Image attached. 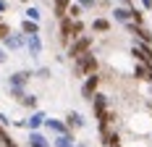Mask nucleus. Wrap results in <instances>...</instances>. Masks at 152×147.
<instances>
[{"mask_svg":"<svg viewBox=\"0 0 152 147\" xmlns=\"http://www.w3.org/2000/svg\"><path fill=\"white\" fill-rule=\"evenodd\" d=\"M92 34H81V37H76L74 42L68 45V58L71 60H79V58H84L87 53H92Z\"/></svg>","mask_w":152,"mask_h":147,"instance_id":"f257e3e1","label":"nucleus"},{"mask_svg":"<svg viewBox=\"0 0 152 147\" xmlns=\"http://www.w3.org/2000/svg\"><path fill=\"white\" fill-rule=\"evenodd\" d=\"M74 74L76 76H92V74H97V58L92 55V53H87L84 58H79V60H74Z\"/></svg>","mask_w":152,"mask_h":147,"instance_id":"f03ea898","label":"nucleus"},{"mask_svg":"<svg viewBox=\"0 0 152 147\" xmlns=\"http://www.w3.org/2000/svg\"><path fill=\"white\" fill-rule=\"evenodd\" d=\"M74 21L76 18H71V16H66V18H61V26H58V32H61V42L63 45H71L76 40V29H74Z\"/></svg>","mask_w":152,"mask_h":147,"instance_id":"7ed1b4c3","label":"nucleus"},{"mask_svg":"<svg viewBox=\"0 0 152 147\" xmlns=\"http://www.w3.org/2000/svg\"><path fill=\"white\" fill-rule=\"evenodd\" d=\"M126 32L129 34H134L137 37V42H142V45H152V32L144 26V24H126Z\"/></svg>","mask_w":152,"mask_h":147,"instance_id":"20e7f679","label":"nucleus"},{"mask_svg":"<svg viewBox=\"0 0 152 147\" xmlns=\"http://www.w3.org/2000/svg\"><path fill=\"white\" fill-rule=\"evenodd\" d=\"M3 47H5V50H26V34H24L21 29L11 32V34L5 37Z\"/></svg>","mask_w":152,"mask_h":147,"instance_id":"39448f33","label":"nucleus"},{"mask_svg":"<svg viewBox=\"0 0 152 147\" xmlns=\"http://www.w3.org/2000/svg\"><path fill=\"white\" fill-rule=\"evenodd\" d=\"M34 76V71L31 68H21V71H13L11 76H8V87H18L24 89L26 84H29V79Z\"/></svg>","mask_w":152,"mask_h":147,"instance_id":"423d86ee","label":"nucleus"},{"mask_svg":"<svg viewBox=\"0 0 152 147\" xmlns=\"http://www.w3.org/2000/svg\"><path fill=\"white\" fill-rule=\"evenodd\" d=\"M97 87H100V76H97V74L87 76V79H84V84H81V97L92 103V100H94V95H97Z\"/></svg>","mask_w":152,"mask_h":147,"instance_id":"0eeeda50","label":"nucleus"},{"mask_svg":"<svg viewBox=\"0 0 152 147\" xmlns=\"http://www.w3.org/2000/svg\"><path fill=\"white\" fill-rule=\"evenodd\" d=\"M131 55H134L139 63H147V66H152V50H150V45L134 42V47H131Z\"/></svg>","mask_w":152,"mask_h":147,"instance_id":"6e6552de","label":"nucleus"},{"mask_svg":"<svg viewBox=\"0 0 152 147\" xmlns=\"http://www.w3.org/2000/svg\"><path fill=\"white\" fill-rule=\"evenodd\" d=\"M45 123H47V116L42 110H34V113H29V118H26V129H29V132H39Z\"/></svg>","mask_w":152,"mask_h":147,"instance_id":"1a4fd4ad","label":"nucleus"},{"mask_svg":"<svg viewBox=\"0 0 152 147\" xmlns=\"http://www.w3.org/2000/svg\"><path fill=\"white\" fill-rule=\"evenodd\" d=\"M26 53H29V58H39L42 55V37L39 34L26 37Z\"/></svg>","mask_w":152,"mask_h":147,"instance_id":"9d476101","label":"nucleus"},{"mask_svg":"<svg viewBox=\"0 0 152 147\" xmlns=\"http://www.w3.org/2000/svg\"><path fill=\"white\" fill-rule=\"evenodd\" d=\"M113 18H115V21H121V24H131V21H134V8L115 5V8H113Z\"/></svg>","mask_w":152,"mask_h":147,"instance_id":"9b49d317","label":"nucleus"},{"mask_svg":"<svg viewBox=\"0 0 152 147\" xmlns=\"http://www.w3.org/2000/svg\"><path fill=\"white\" fill-rule=\"evenodd\" d=\"M45 129H47V132H53V134H58V137H63V134H71L68 123H66V121H58V118H47Z\"/></svg>","mask_w":152,"mask_h":147,"instance_id":"f8f14e48","label":"nucleus"},{"mask_svg":"<svg viewBox=\"0 0 152 147\" xmlns=\"http://www.w3.org/2000/svg\"><path fill=\"white\" fill-rule=\"evenodd\" d=\"M66 123H68V129H84V126H87V118L81 116L79 110H71V113L66 116Z\"/></svg>","mask_w":152,"mask_h":147,"instance_id":"ddd939ff","label":"nucleus"},{"mask_svg":"<svg viewBox=\"0 0 152 147\" xmlns=\"http://www.w3.org/2000/svg\"><path fill=\"white\" fill-rule=\"evenodd\" d=\"M18 29L24 32L26 37H31V34H39V24L31 21V18H21V26H18Z\"/></svg>","mask_w":152,"mask_h":147,"instance_id":"4468645a","label":"nucleus"},{"mask_svg":"<svg viewBox=\"0 0 152 147\" xmlns=\"http://www.w3.org/2000/svg\"><path fill=\"white\" fill-rule=\"evenodd\" d=\"M53 8H55V16L58 18H66L68 16V8H71V0H53Z\"/></svg>","mask_w":152,"mask_h":147,"instance_id":"2eb2a0df","label":"nucleus"},{"mask_svg":"<svg viewBox=\"0 0 152 147\" xmlns=\"http://www.w3.org/2000/svg\"><path fill=\"white\" fill-rule=\"evenodd\" d=\"M29 147H50V142L39 132H29Z\"/></svg>","mask_w":152,"mask_h":147,"instance_id":"dca6fc26","label":"nucleus"},{"mask_svg":"<svg viewBox=\"0 0 152 147\" xmlns=\"http://www.w3.org/2000/svg\"><path fill=\"white\" fill-rule=\"evenodd\" d=\"M53 147H76V142H74V134H63V137H55Z\"/></svg>","mask_w":152,"mask_h":147,"instance_id":"f3484780","label":"nucleus"},{"mask_svg":"<svg viewBox=\"0 0 152 147\" xmlns=\"http://www.w3.org/2000/svg\"><path fill=\"white\" fill-rule=\"evenodd\" d=\"M92 32H100V34L110 32V21H107V18H94V21H92Z\"/></svg>","mask_w":152,"mask_h":147,"instance_id":"a211bd4d","label":"nucleus"},{"mask_svg":"<svg viewBox=\"0 0 152 147\" xmlns=\"http://www.w3.org/2000/svg\"><path fill=\"white\" fill-rule=\"evenodd\" d=\"M24 18H31V21H37V24H39V18H42V11H39L37 5H29V8H26V16H24Z\"/></svg>","mask_w":152,"mask_h":147,"instance_id":"6ab92c4d","label":"nucleus"},{"mask_svg":"<svg viewBox=\"0 0 152 147\" xmlns=\"http://www.w3.org/2000/svg\"><path fill=\"white\" fill-rule=\"evenodd\" d=\"M21 105H24V108H29L31 113H34V110H37V95H26V97L21 100Z\"/></svg>","mask_w":152,"mask_h":147,"instance_id":"aec40b11","label":"nucleus"},{"mask_svg":"<svg viewBox=\"0 0 152 147\" xmlns=\"http://www.w3.org/2000/svg\"><path fill=\"white\" fill-rule=\"evenodd\" d=\"M81 11H84V8L74 0V3H71V8H68V16H71V18H79V16H81Z\"/></svg>","mask_w":152,"mask_h":147,"instance_id":"412c9836","label":"nucleus"},{"mask_svg":"<svg viewBox=\"0 0 152 147\" xmlns=\"http://www.w3.org/2000/svg\"><path fill=\"white\" fill-rule=\"evenodd\" d=\"M34 76H37V79H50L53 74H50V68H47V66H42V68H37V71H34Z\"/></svg>","mask_w":152,"mask_h":147,"instance_id":"4be33fe9","label":"nucleus"},{"mask_svg":"<svg viewBox=\"0 0 152 147\" xmlns=\"http://www.w3.org/2000/svg\"><path fill=\"white\" fill-rule=\"evenodd\" d=\"M8 34H11V26L3 21V24H0V42H5V37H8Z\"/></svg>","mask_w":152,"mask_h":147,"instance_id":"5701e85b","label":"nucleus"},{"mask_svg":"<svg viewBox=\"0 0 152 147\" xmlns=\"http://www.w3.org/2000/svg\"><path fill=\"white\" fill-rule=\"evenodd\" d=\"M76 3H79L84 11H89V8H94V5H97V0H76Z\"/></svg>","mask_w":152,"mask_h":147,"instance_id":"b1692460","label":"nucleus"},{"mask_svg":"<svg viewBox=\"0 0 152 147\" xmlns=\"http://www.w3.org/2000/svg\"><path fill=\"white\" fill-rule=\"evenodd\" d=\"M0 126H11V118L5 116V113H0Z\"/></svg>","mask_w":152,"mask_h":147,"instance_id":"393cba45","label":"nucleus"},{"mask_svg":"<svg viewBox=\"0 0 152 147\" xmlns=\"http://www.w3.org/2000/svg\"><path fill=\"white\" fill-rule=\"evenodd\" d=\"M139 3H142V8H144V11H152V0H139Z\"/></svg>","mask_w":152,"mask_h":147,"instance_id":"a878e982","label":"nucleus"},{"mask_svg":"<svg viewBox=\"0 0 152 147\" xmlns=\"http://www.w3.org/2000/svg\"><path fill=\"white\" fill-rule=\"evenodd\" d=\"M5 11H8V0H0V16L5 13Z\"/></svg>","mask_w":152,"mask_h":147,"instance_id":"bb28decb","label":"nucleus"},{"mask_svg":"<svg viewBox=\"0 0 152 147\" xmlns=\"http://www.w3.org/2000/svg\"><path fill=\"white\" fill-rule=\"evenodd\" d=\"M5 55H8V53H5V47H0V63H5Z\"/></svg>","mask_w":152,"mask_h":147,"instance_id":"cd10ccee","label":"nucleus"},{"mask_svg":"<svg viewBox=\"0 0 152 147\" xmlns=\"http://www.w3.org/2000/svg\"><path fill=\"white\" fill-rule=\"evenodd\" d=\"M76 147H87V145H76Z\"/></svg>","mask_w":152,"mask_h":147,"instance_id":"c85d7f7f","label":"nucleus"},{"mask_svg":"<svg viewBox=\"0 0 152 147\" xmlns=\"http://www.w3.org/2000/svg\"><path fill=\"white\" fill-rule=\"evenodd\" d=\"M0 24H3V16H0Z\"/></svg>","mask_w":152,"mask_h":147,"instance_id":"c756f323","label":"nucleus"},{"mask_svg":"<svg viewBox=\"0 0 152 147\" xmlns=\"http://www.w3.org/2000/svg\"><path fill=\"white\" fill-rule=\"evenodd\" d=\"M21 3H29V0H21Z\"/></svg>","mask_w":152,"mask_h":147,"instance_id":"7c9ffc66","label":"nucleus"}]
</instances>
